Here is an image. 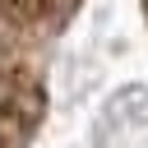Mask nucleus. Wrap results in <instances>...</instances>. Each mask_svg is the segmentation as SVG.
Returning <instances> with one entry per match:
<instances>
[{"label": "nucleus", "mask_w": 148, "mask_h": 148, "mask_svg": "<svg viewBox=\"0 0 148 148\" xmlns=\"http://www.w3.org/2000/svg\"><path fill=\"white\" fill-rule=\"evenodd\" d=\"M14 125H28V111H18V83L0 74V148H14Z\"/></svg>", "instance_id": "nucleus-1"}, {"label": "nucleus", "mask_w": 148, "mask_h": 148, "mask_svg": "<svg viewBox=\"0 0 148 148\" xmlns=\"http://www.w3.org/2000/svg\"><path fill=\"white\" fill-rule=\"evenodd\" d=\"M69 0H0V23H42L51 9H65Z\"/></svg>", "instance_id": "nucleus-2"}]
</instances>
